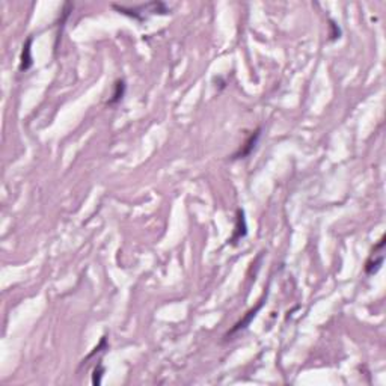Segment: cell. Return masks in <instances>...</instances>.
Wrapping results in <instances>:
<instances>
[{
	"label": "cell",
	"instance_id": "cell-1",
	"mask_svg": "<svg viewBox=\"0 0 386 386\" xmlns=\"http://www.w3.org/2000/svg\"><path fill=\"white\" fill-rule=\"evenodd\" d=\"M113 9H116L118 12H121L124 15L132 17L135 20H139V22H143L146 18V15H153V14L165 15L167 12H170V8H167L163 2H149L146 5H139V6H133V8L113 5Z\"/></svg>",
	"mask_w": 386,
	"mask_h": 386
},
{
	"label": "cell",
	"instance_id": "cell-2",
	"mask_svg": "<svg viewBox=\"0 0 386 386\" xmlns=\"http://www.w3.org/2000/svg\"><path fill=\"white\" fill-rule=\"evenodd\" d=\"M383 246H385V237H382L379 240V243L374 246L370 258L365 263V273L368 276L376 275L380 270V267L383 264Z\"/></svg>",
	"mask_w": 386,
	"mask_h": 386
},
{
	"label": "cell",
	"instance_id": "cell-3",
	"mask_svg": "<svg viewBox=\"0 0 386 386\" xmlns=\"http://www.w3.org/2000/svg\"><path fill=\"white\" fill-rule=\"evenodd\" d=\"M261 136V130L258 128V130H255L248 139H246V142L242 145V148L232 156V159L234 160H237V159H246L249 154H252V151L255 149V146H256V143H258V139Z\"/></svg>",
	"mask_w": 386,
	"mask_h": 386
},
{
	"label": "cell",
	"instance_id": "cell-4",
	"mask_svg": "<svg viewBox=\"0 0 386 386\" xmlns=\"http://www.w3.org/2000/svg\"><path fill=\"white\" fill-rule=\"evenodd\" d=\"M248 232V226H246V219H245V213L243 210H237V219H235V229H234V235L231 239V245H235L239 240H242Z\"/></svg>",
	"mask_w": 386,
	"mask_h": 386
},
{
	"label": "cell",
	"instance_id": "cell-5",
	"mask_svg": "<svg viewBox=\"0 0 386 386\" xmlns=\"http://www.w3.org/2000/svg\"><path fill=\"white\" fill-rule=\"evenodd\" d=\"M261 305H263V301H260V304L256 305L255 308H252V309L249 311L248 314L245 315V318H243V320H240V321H239V323H237V325H235V326H234V328H232L231 331L226 333V338H228V336H232V335H234V333H237V332H240V331H243V329H246V328H248L249 323L252 321V318H255V315H256V312L260 311Z\"/></svg>",
	"mask_w": 386,
	"mask_h": 386
},
{
	"label": "cell",
	"instance_id": "cell-6",
	"mask_svg": "<svg viewBox=\"0 0 386 386\" xmlns=\"http://www.w3.org/2000/svg\"><path fill=\"white\" fill-rule=\"evenodd\" d=\"M32 41L33 38L29 36L23 46V52H22V63H20V70L22 71H28L29 68L32 67V53H30V47H32Z\"/></svg>",
	"mask_w": 386,
	"mask_h": 386
},
{
	"label": "cell",
	"instance_id": "cell-7",
	"mask_svg": "<svg viewBox=\"0 0 386 386\" xmlns=\"http://www.w3.org/2000/svg\"><path fill=\"white\" fill-rule=\"evenodd\" d=\"M124 94H125V82H124V80H116V83H115V91H113L112 98L109 100L108 104H109V106H113V104L119 103V101L122 100Z\"/></svg>",
	"mask_w": 386,
	"mask_h": 386
},
{
	"label": "cell",
	"instance_id": "cell-8",
	"mask_svg": "<svg viewBox=\"0 0 386 386\" xmlns=\"http://www.w3.org/2000/svg\"><path fill=\"white\" fill-rule=\"evenodd\" d=\"M103 373H104L103 365H98V367L94 370V376H92V383H94V385H100V383H101V376H103Z\"/></svg>",
	"mask_w": 386,
	"mask_h": 386
},
{
	"label": "cell",
	"instance_id": "cell-9",
	"mask_svg": "<svg viewBox=\"0 0 386 386\" xmlns=\"http://www.w3.org/2000/svg\"><path fill=\"white\" fill-rule=\"evenodd\" d=\"M331 28L333 29V33H332L331 41H333V39H336V38H339V35H341V32H339V29L336 28V25H335V23H333V22H331Z\"/></svg>",
	"mask_w": 386,
	"mask_h": 386
}]
</instances>
